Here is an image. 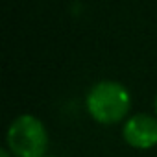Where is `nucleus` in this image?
<instances>
[{
    "label": "nucleus",
    "mask_w": 157,
    "mask_h": 157,
    "mask_svg": "<svg viewBox=\"0 0 157 157\" xmlns=\"http://www.w3.org/2000/svg\"><path fill=\"white\" fill-rule=\"evenodd\" d=\"M6 140L15 157H44L48 150L46 128L33 115L17 117L8 128Z\"/></svg>",
    "instance_id": "f03ea898"
},
{
    "label": "nucleus",
    "mask_w": 157,
    "mask_h": 157,
    "mask_svg": "<svg viewBox=\"0 0 157 157\" xmlns=\"http://www.w3.org/2000/svg\"><path fill=\"white\" fill-rule=\"evenodd\" d=\"M155 113H157V96H155Z\"/></svg>",
    "instance_id": "39448f33"
},
{
    "label": "nucleus",
    "mask_w": 157,
    "mask_h": 157,
    "mask_svg": "<svg viewBox=\"0 0 157 157\" xmlns=\"http://www.w3.org/2000/svg\"><path fill=\"white\" fill-rule=\"evenodd\" d=\"M124 140L139 150H148L157 146V118L151 115H133L126 120L122 128Z\"/></svg>",
    "instance_id": "7ed1b4c3"
},
{
    "label": "nucleus",
    "mask_w": 157,
    "mask_h": 157,
    "mask_svg": "<svg viewBox=\"0 0 157 157\" xmlns=\"http://www.w3.org/2000/svg\"><path fill=\"white\" fill-rule=\"evenodd\" d=\"M85 105L89 115L98 124L111 126L118 124L128 117L131 107V96L122 83L105 80L91 87V91L87 93Z\"/></svg>",
    "instance_id": "f257e3e1"
},
{
    "label": "nucleus",
    "mask_w": 157,
    "mask_h": 157,
    "mask_svg": "<svg viewBox=\"0 0 157 157\" xmlns=\"http://www.w3.org/2000/svg\"><path fill=\"white\" fill-rule=\"evenodd\" d=\"M0 157H11V150L10 148H2L0 150Z\"/></svg>",
    "instance_id": "20e7f679"
},
{
    "label": "nucleus",
    "mask_w": 157,
    "mask_h": 157,
    "mask_svg": "<svg viewBox=\"0 0 157 157\" xmlns=\"http://www.w3.org/2000/svg\"><path fill=\"white\" fill-rule=\"evenodd\" d=\"M44 157H54V155H44Z\"/></svg>",
    "instance_id": "423d86ee"
}]
</instances>
